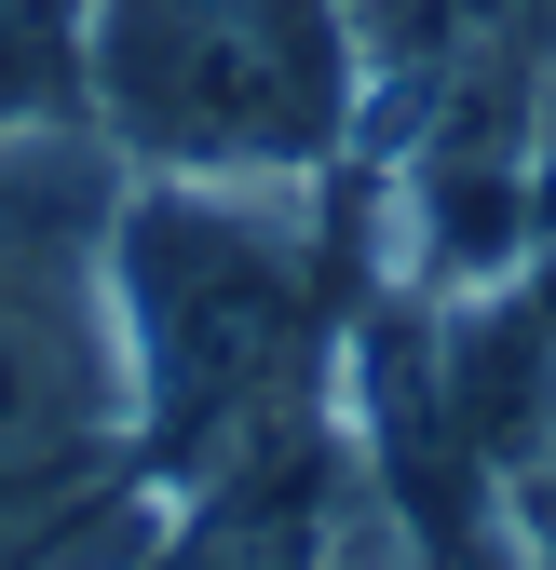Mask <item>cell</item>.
Returning <instances> with one entry per match:
<instances>
[{
  "mask_svg": "<svg viewBox=\"0 0 556 570\" xmlns=\"http://www.w3.org/2000/svg\"><path fill=\"white\" fill-rule=\"evenodd\" d=\"M339 177H122L109 204V340L136 394V475L190 489L245 435L339 381Z\"/></svg>",
  "mask_w": 556,
  "mask_h": 570,
  "instance_id": "obj_1",
  "label": "cell"
},
{
  "mask_svg": "<svg viewBox=\"0 0 556 570\" xmlns=\"http://www.w3.org/2000/svg\"><path fill=\"white\" fill-rule=\"evenodd\" d=\"M529 530H543V557H556V475H543V489H529Z\"/></svg>",
  "mask_w": 556,
  "mask_h": 570,
  "instance_id": "obj_5",
  "label": "cell"
},
{
  "mask_svg": "<svg viewBox=\"0 0 556 570\" xmlns=\"http://www.w3.org/2000/svg\"><path fill=\"white\" fill-rule=\"evenodd\" d=\"M82 122L122 177H354V0H96Z\"/></svg>",
  "mask_w": 556,
  "mask_h": 570,
  "instance_id": "obj_2",
  "label": "cell"
},
{
  "mask_svg": "<svg viewBox=\"0 0 556 570\" xmlns=\"http://www.w3.org/2000/svg\"><path fill=\"white\" fill-rule=\"evenodd\" d=\"M109 136H0V570L136 475V394L109 340Z\"/></svg>",
  "mask_w": 556,
  "mask_h": 570,
  "instance_id": "obj_3",
  "label": "cell"
},
{
  "mask_svg": "<svg viewBox=\"0 0 556 570\" xmlns=\"http://www.w3.org/2000/svg\"><path fill=\"white\" fill-rule=\"evenodd\" d=\"M82 28H96V0H0V136H96Z\"/></svg>",
  "mask_w": 556,
  "mask_h": 570,
  "instance_id": "obj_4",
  "label": "cell"
}]
</instances>
